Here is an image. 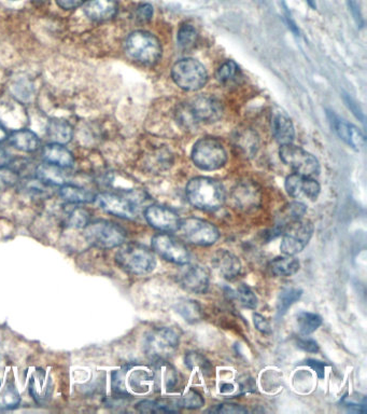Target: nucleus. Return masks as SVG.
Instances as JSON below:
<instances>
[{"label":"nucleus","instance_id":"423d86ee","mask_svg":"<svg viewBox=\"0 0 367 414\" xmlns=\"http://www.w3.org/2000/svg\"><path fill=\"white\" fill-rule=\"evenodd\" d=\"M127 56L147 66L156 64L161 56L159 40L148 31H137L132 33L125 41Z\"/></svg>","mask_w":367,"mask_h":414},{"label":"nucleus","instance_id":"0eeeda50","mask_svg":"<svg viewBox=\"0 0 367 414\" xmlns=\"http://www.w3.org/2000/svg\"><path fill=\"white\" fill-rule=\"evenodd\" d=\"M83 235L87 243L102 249L119 247L125 243L127 237V231L119 224L104 219L89 222Z\"/></svg>","mask_w":367,"mask_h":414},{"label":"nucleus","instance_id":"e433bc0d","mask_svg":"<svg viewBox=\"0 0 367 414\" xmlns=\"http://www.w3.org/2000/svg\"><path fill=\"white\" fill-rule=\"evenodd\" d=\"M184 363H186V366L188 369H198L206 377L207 376H211V373H213V366H211V361L206 357L199 354V353H188L186 355Z\"/></svg>","mask_w":367,"mask_h":414},{"label":"nucleus","instance_id":"58836bf2","mask_svg":"<svg viewBox=\"0 0 367 414\" xmlns=\"http://www.w3.org/2000/svg\"><path fill=\"white\" fill-rule=\"evenodd\" d=\"M71 209H67V224L71 228L85 229L90 222V213L83 207H78L73 204Z\"/></svg>","mask_w":367,"mask_h":414},{"label":"nucleus","instance_id":"09e8293b","mask_svg":"<svg viewBox=\"0 0 367 414\" xmlns=\"http://www.w3.org/2000/svg\"><path fill=\"white\" fill-rule=\"evenodd\" d=\"M297 344L301 350L305 351V352L317 353L319 351L318 343L309 338H299Z\"/></svg>","mask_w":367,"mask_h":414},{"label":"nucleus","instance_id":"7ed1b4c3","mask_svg":"<svg viewBox=\"0 0 367 414\" xmlns=\"http://www.w3.org/2000/svg\"><path fill=\"white\" fill-rule=\"evenodd\" d=\"M115 259L117 266L132 275H147L156 268V258L150 248L139 243H127L119 246Z\"/></svg>","mask_w":367,"mask_h":414},{"label":"nucleus","instance_id":"412c9836","mask_svg":"<svg viewBox=\"0 0 367 414\" xmlns=\"http://www.w3.org/2000/svg\"><path fill=\"white\" fill-rule=\"evenodd\" d=\"M211 262L218 273L228 281L236 279L241 271V262L239 258L226 249H218Z\"/></svg>","mask_w":367,"mask_h":414},{"label":"nucleus","instance_id":"6ab92c4d","mask_svg":"<svg viewBox=\"0 0 367 414\" xmlns=\"http://www.w3.org/2000/svg\"><path fill=\"white\" fill-rule=\"evenodd\" d=\"M28 392L36 403L47 405L53 394V381L49 372L36 368L28 380Z\"/></svg>","mask_w":367,"mask_h":414},{"label":"nucleus","instance_id":"dca6fc26","mask_svg":"<svg viewBox=\"0 0 367 414\" xmlns=\"http://www.w3.org/2000/svg\"><path fill=\"white\" fill-rule=\"evenodd\" d=\"M230 200L239 211L252 212L261 205L262 193L253 182H241L233 188Z\"/></svg>","mask_w":367,"mask_h":414},{"label":"nucleus","instance_id":"aec40b11","mask_svg":"<svg viewBox=\"0 0 367 414\" xmlns=\"http://www.w3.org/2000/svg\"><path fill=\"white\" fill-rule=\"evenodd\" d=\"M285 190L292 197H305L314 201L320 195L321 187L314 178L295 173L285 180Z\"/></svg>","mask_w":367,"mask_h":414},{"label":"nucleus","instance_id":"37998d69","mask_svg":"<svg viewBox=\"0 0 367 414\" xmlns=\"http://www.w3.org/2000/svg\"><path fill=\"white\" fill-rule=\"evenodd\" d=\"M238 65L234 61H228V62L223 63L219 67L216 78L221 83H226V82L230 81V80L236 77L237 73H238Z\"/></svg>","mask_w":367,"mask_h":414},{"label":"nucleus","instance_id":"f03ea898","mask_svg":"<svg viewBox=\"0 0 367 414\" xmlns=\"http://www.w3.org/2000/svg\"><path fill=\"white\" fill-rule=\"evenodd\" d=\"M186 192L188 202L201 211H218L225 202L224 187L213 178H193L188 182Z\"/></svg>","mask_w":367,"mask_h":414},{"label":"nucleus","instance_id":"4d7b16f0","mask_svg":"<svg viewBox=\"0 0 367 414\" xmlns=\"http://www.w3.org/2000/svg\"><path fill=\"white\" fill-rule=\"evenodd\" d=\"M10 1H18V0H10Z\"/></svg>","mask_w":367,"mask_h":414},{"label":"nucleus","instance_id":"72a5a7b5","mask_svg":"<svg viewBox=\"0 0 367 414\" xmlns=\"http://www.w3.org/2000/svg\"><path fill=\"white\" fill-rule=\"evenodd\" d=\"M303 291L299 288H287L279 294L277 299V312L279 316H282L288 312L289 309L301 299Z\"/></svg>","mask_w":367,"mask_h":414},{"label":"nucleus","instance_id":"9d476101","mask_svg":"<svg viewBox=\"0 0 367 414\" xmlns=\"http://www.w3.org/2000/svg\"><path fill=\"white\" fill-rule=\"evenodd\" d=\"M178 232L186 242L197 246L213 245L220 237L219 230L215 224L195 217L180 220Z\"/></svg>","mask_w":367,"mask_h":414},{"label":"nucleus","instance_id":"9b49d317","mask_svg":"<svg viewBox=\"0 0 367 414\" xmlns=\"http://www.w3.org/2000/svg\"><path fill=\"white\" fill-rule=\"evenodd\" d=\"M280 249L283 255L295 256L304 251L312 234L314 226L308 220L299 219L284 227Z\"/></svg>","mask_w":367,"mask_h":414},{"label":"nucleus","instance_id":"c9c22d12","mask_svg":"<svg viewBox=\"0 0 367 414\" xmlns=\"http://www.w3.org/2000/svg\"><path fill=\"white\" fill-rule=\"evenodd\" d=\"M176 309H177V312L184 317V321L190 324L197 323L203 316L201 306L193 300H180Z\"/></svg>","mask_w":367,"mask_h":414},{"label":"nucleus","instance_id":"ddd939ff","mask_svg":"<svg viewBox=\"0 0 367 414\" xmlns=\"http://www.w3.org/2000/svg\"><path fill=\"white\" fill-rule=\"evenodd\" d=\"M151 244H152L153 251L167 262L180 264V266L190 262V251L182 242L173 235L159 233L152 237Z\"/></svg>","mask_w":367,"mask_h":414},{"label":"nucleus","instance_id":"f8f14e48","mask_svg":"<svg viewBox=\"0 0 367 414\" xmlns=\"http://www.w3.org/2000/svg\"><path fill=\"white\" fill-rule=\"evenodd\" d=\"M281 160L299 175L314 177L320 173V164L312 153L294 145H283L280 151Z\"/></svg>","mask_w":367,"mask_h":414},{"label":"nucleus","instance_id":"c756f323","mask_svg":"<svg viewBox=\"0 0 367 414\" xmlns=\"http://www.w3.org/2000/svg\"><path fill=\"white\" fill-rule=\"evenodd\" d=\"M47 131L48 136L53 144L66 145L73 140V127L65 120H50Z\"/></svg>","mask_w":367,"mask_h":414},{"label":"nucleus","instance_id":"6e6552de","mask_svg":"<svg viewBox=\"0 0 367 414\" xmlns=\"http://www.w3.org/2000/svg\"><path fill=\"white\" fill-rule=\"evenodd\" d=\"M171 77L178 87L186 91H198L205 87L208 73L201 63L194 58H184L174 65Z\"/></svg>","mask_w":367,"mask_h":414},{"label":"nucleus","instance_id":"8fccbe9b","mask_svg":"<svg viewBox=\"0 0 367 414\" xmlns=\"http://www.w3.org/2000/svg\"><path fill=\"white\" fill-rule=\"evenodd\" d=\"M87 0H56V3L64 10H73L85 5Z\"/></svg>","mask_w":367,"mask_h":414},{"label":"nucleus","instance_id":"79ce46f5","mask_svg":"<svg viewBox=\"0 0 367 414\" xmlns=\"http://www.w3.org/2000/svg\"><path fill=\"white\" fill-rule=\"evenodd\" d=\"M180 407L186 409H199L205 405V399L195 390H188L178 398Z\"/></svg>","mask_w":367,"mask_h":414},{"label":"nucleus","instance_id":"49530a36","mask_svg":"<svg viewBox=\"0 0 367 414\" xmlns=\"http://www.w3.org/2000/svg\"><path fill=\"white\" fill-rule=\"evenodd\" d=\"M253 324H255V328L259 330L260 333H264V335H270L272 333L270 321L263 315L259 314V313L253 314Z\"/></svg>","mask_w":367,"mask_h":414},{"label":"nucleus","instance_id":"f3484780","mask_svg":"<svg viewBox=\"0 0 367 414\" xmlns=\"http://www.w3.org/2000/svg\"><path fill=\"white\" fill-rule=\"evenodd\" d=\"M144 218L152 228L161 232H176L179 229L181 220L175 211L161 205H151L147 207Z\"/></svg>","mask_w":367,"mask_h":414},{"label":"nucleus","instance_id":"4468645a","mask_svg":"<svg viewBox=\"0 0 367 414\" xmlns=\"http://www.w3.org/2000/svg\"><path fill=\"white\" fill-rule=\"evenodd\" d=\"M96 204L105 213L123 219L133 220L137 217V202L132 197L117 193L102 192L96 195Z\"/></svg>","mask_w":367,"mask_h":414},{"label":"nucleus","instance_id":"13d9d810","mask_svg":"<svg viewBox=\"0 0 367 414\" xmlns=\"http://www.w3.org/2000/svg\"><path fill=\"white\" fill-rule=\"evenodd\" d=\"M40 1H43V0H40Z\"/></svg>","mask_w":367,"mask_h":414},{"label":"nucleus","instance_id":"a18cd8bd","mask_svg":"<svg viewBox=\"0 0 367 414\" xmlns=\"http://www.w3.org/2000/svg\"><path fill=\"white\" fill-rule=\"evenodd\" d=\"M207 412H213V413H247L248 410L243 408V405H235V403H221V405H216L215 408H211Z\"/></svg>","mask_w":367,"mask_h":414},{"label":"nucleus","instance_id":"4be33fe9","mask_svg":"<svg viewBox=\"0 0 367 414\" xmlns=\"http://www.w3.org/2000/svg\"><path fill=\"white\" fill-rule=\"evenodd\" d=\"M272 132L277 142L283 145L292 144L295 131L292 121L284 111L277 109L272 115Z\"/></svg>","mask_w":367,"mask_h":414},{"label":"nucleus","instance_id":"cd10ccee","mask_svg":"<svg viewBox=\"0 0 367 414\" xmlns=\"http://www.w3.org/2000/svg\"><path fill=\"white\" fill-rule=\"evenodd\" d=\"M10 144L23 152H33L40 147V140L36 133L28 129L12 131L9 136Z\"/></svg>","mask_w":367,"mask_h":414},{"label":"nucleus","instance_id":"7c9ffc66","mask_svg":"<svg viewBox=\"0 0 367 414\" xmlns=\"http://www.w3.org/2000/svg\"><path fill=\"white\" fill-rule=\"evenodd\" d=\"M299 266L301 264L294 256L284 255L272 260L268 264V270L275 276L287 277L299 272Z\"/></svg>","mask_w":367,"mask_h":414},{"label":"nucleus","instance_id":"a878e982","mask_svg":"<svg viewBox=\"0 0 367 414\" xmlns=\"http://www.w3.org/2000/svg\"><path fill=\"white\" fill-rule=\"evenodd\" d=\"M43 157L47 163L54 164L63 169L73 167L75 162L73 153L64 147V145L53 144V143L45 147Z\"/></svg>","mask_w":367,"mask_h":414},{"label":"nucleus","instance_id":"f257e3e1","mask_svg":"<svg viewBox=\"0 0 367 414\" xmlns=\"http://www.w3.org/2000/svg\"><path fill=\"white\" fill-rule=\"evenodd\" d=\"M112 390L115 396H142L153 390V369L140 363H127L112 372Z\"/></svg>","mask_w":367,"mask_h":414},{"label":"nucleus","instance_id":"b1692460","mask_svg":"<svg viewBox=\"0 0 367 414\" xmlns=\"http://www.w3.org/2000/svg\"><path fill=\"white\" fill-rule=\"evenodd\" d=\"M117 8V0H87L83 10L90 20L104 22L115 18Z\"/></svg>","mask_w":367,"mask_h":414},{"label":"nucleus","instance_id":"a19ab883","mask_svg":"<svg viewBox=\"0 0 367 414\" xmlns=\"http://www.w3.org/2000/svg\"><path fill=\"white\" fill-rule=\"evenodd\" d=\"M236 297L241 306H245V308L255 310L257 306V296L253 293L252 289L245 284H241L237 288Z\"/></svg>","mask_w":367,"mask_h":414},{"label":"nucleus","instance_id":"6e6d98bb","mask_svg":"<svg viewBox=\"0 0 367 414\" xmlns=\"http://www.w3.org/2000/svg\"><path fill=\"white\" fill-rule=\"evenodd\" d=\"M306 1H307L308 4H309L310 7L314 8V9H316V1H314V0H306Z\"/></svg>","mask_w":367,"mask_h":414},{"label":"nucleus","instance_id":"3c124183","mask_svg":"<svg viewBox=\"0 0 367 414\" xmlns=\"http://www.w3.org/2000/svg\"><path fill=\"white\" fill-rule=\"evenodd\" d=\"M306 365L308 366V367L312 368V370H314V372H316L317 375H318V377L320 378V379H323V378H324L325 376V365L323 363H321V361H316V359H308V361H306Z\"/></svg>","mask_w":367,"mask_h":414},{"label":"nucleus","instance_id":"f704fd0d","mask_svg":"<svg viewBox=\"0 0 367 414\" xmlns=\"http://www.w3.org/2000/svg\"><path fill=\"white\" fill-rule=\"evenodd\" d=\"M307 212V207L302 202H291L284 206V209L281 211L280 224L279 226L284 228L287 224L297 220L303 219L304 215Z\"/></svg>","mask_w":367,"mask_h":414},{"label":"nucleus","instance_id":"473e14b6","mask_svg":"<svg viewBox=\"0 0 367 414\" xmlns=\"http://www.w3.org/2000/svg\"><path fill=\"white\" fill-rule=\"evenodd\" d=\"M297 325L301 335H312L322 325V319L316 313L299 312L297 315Z\"/></svg>","mask_w":367,"mask_h":414},{"label":"nucleus","instance_id":"864d4df0","mask_svg":"<svg viewBox=\"0 0 367 414\" xmlns=\"http://www.w3.org/2000/svg\"><path fill=\"white\" fill-rule=\"evenodd\" d=\"M10 162H11V157H10L9 153L5 149L0 147V169L7 167Z\"/></svg>","mask_w":367,"mask_h":414},{"label":"nucleus","instance_id":"39448f33","mask_svg":"<svg viewBox=\"0 0 367 414\" xmlns=\"http://www.w3.org/2000/svg\"><path fill=\"white\" fill-rule=\"evenodd\" d=\"M179 344V335L175 330L169 327L155 328L144 337V354L153 363L169 361L177 352Z\"/></svg>","mask_w":367,"mask_h":414},{"label":"nucleus","instance_id":"de8ad7c7","mask_svg":"<svg viewBox=\"0 0 367 414\" xmlns=\"http://www.w3.org/2000/svg\"><path fill=\"white\" fill-rule=\"evenodd\" d=\"M153 16V8L152 6L149 5V4H144V5H140L137 8V11H136V18L139 22L146 23L152 19Z\"/></svg>","mask_w":367,"mask_h":414},{"label":"nucleus","instance_id":"a211bd4d","mask_svg":"<svg viewBox=\"0 0 367 414\" xmlns=\"http://www.w3.org/2000/svg\"><path fill=\"white\" fill-rule=\"evenodd\" d=\"M153 369V390L159 393L175 392L179 386V372L169 361H155Z\"/></svg>","mask_w":367,"mask_h":414},{"label":"nucleus","instance_id":"ea45409f","mask_svg":"<svg viewBox=\"0 0 367 414\" xmlns=\"http://www.w3.org/2000/svg\"><path fill=\"white\" fill-rule=\"evenodd\" d=\"M198 39V33L194 26L190 24H184L180 27L177 33V41L180 47L184 49H190L196 45Z\"/></svg>","mask_w":367,"mask_h":414},{"label":"nucleus","instance_id":"20e7f679","mask_svg":"<svg viewBox=\"0 0 367 414\" xmlns=\"http://www.w3.org/2000/svg\"><path fill=\"white\" fill-rule=\"evenodd\" d=\"M223 115V107L217 98L199 95L180 106L178 118L184 127H194L198 123H213Z\"/></svg>","mask_w":367,"mask_h":414},{"label":"nucleus","instance_id":"c03bdc74","mask_svg":"<svg viewBox=\"0 0 367 414\" xmlns=\"http://www.w3.org/2000/svg\"><path fill=\"white\" fill-rule=\"evenodd\" d=\"M50 186L46 185L45 182H41V180L36 178H29L23 185V188L26 190L27 192L31 193V195L38 197V195H43L48 192V188Z\"/></svg>","mask_w":367,"mask_h":414},{"label":"nucleus","instance_id":"5fc2aeb1","mask_svg":"<svg viewBox=\"0 0 367 414\" xmlns=\"http://www.w3.org/2000/svg\"><path fill=\"white\" fill-rule=\"evenodd\" d=\"M8 138V132L6 128L4 127L1 122H0V143L4 142Z\"/></svg>","mask_w":367,"mask_h":414},{"label":"nucleus","instance_id":"4c0bfd02","mask_svg":"<svg viewBox=\"0 0 367 414\" xmlns=\"http://www.w3.org/2000/svg\"><path fill=\"white\" fill-rule=\"evenodd\" d=\"M235 140H236L237 146L245 152V155H253L257 151L259 140H257V134L251 130L237 132Z\"/></svg>","mask_w":367,"mask_h":414},{"label":"nucleus","instance_id":"bb28decb","mask_svg":"<svg viewBox=\"0 0 367 414\" xmlns=\"http://www.w3.org/2000/svg\"><path fill=\"white\" fill-rule=\"evenodd\" d=\"M65 169L54 164H40L36 169V177L50 187H62L67 184V175Z\"/></svg>","mask_w":367,"mask_h":414},{"label":"nucleus","instance_id":"2f4dec72","mask_svg":"<svg viewBox=\"0 0 367 414\" xmlns=\"http://www.w3.org/2000/svg\"><path fill=\"white\" fill-rule=\"evenodd\" d=\"M60 195L68 204L92 203L96 197L92 191L68 182L60 187Z\"/></svg>","mask_w":367,"mask_h":414},{"label":"nucleus","instance_id":"5701e85b","mask_svg":"<svg viewBox=\"0 0 367 414\" xmlns=\"http://www.w3.org/2000/svg\"><path fill=\"white\" fill-rule=\"evenodd\" d=\"M331 122H332L333 128L337 135L346 143L356 150H360L365 146V136L363 135L362 132L354 127L352 124L339 119V117L331 113Z\"/></svg>","mask_w":367,"mask_h":414},{"label":"nucleus","instance_id":"1a4fd4ad","mask_svg":"<svg viewBox=\"0 0 367 414\" xmlns=\"http://www.w3.org/2000/svg\"><path fill=\"white\" fill-rule=\"evenodd\" d=\"M192 160L195 165L203 171H216L224 167L228 155L223 145L216 138H201L192 150Z\"/></svg>","mask_w":367,"mask_h":414},{"label":"nucleus","instance_id":"2eb2a0df","mask_svg":"<svg viewBox=\"0 0 367 414\" xmlns=\"http://www.w3.org/2000/svg\"><path fill=\"white\" fill-rule=\"evenodd\" d=\"M184 266H186L178 274V281L184 291L196 295L206 293L211 284V273L208 269L201 264L190 262Z\"/></svg>","mask_w":367,"mask_h":414},{"label":"nucleus","instance_id":"c85d7f7f","mask_svg":"<svg viewBox=\"0 0 367 414\" xmlns=\"http://www.w3.org/2000/svg\"><path fill=\"white\" fill-rule=\"evenodd\" d=\"M21 396L12 380L0 376V410L7 411L18 407Z\"/></svg>","mask_w":367,"mask_h":414},{"label":"nucleus","instance_id":"393cba45","mask_svg":"<svg viewBox=\"0 0 367 414\" xmlns=\"http://www.w3.org/2000/svg\"><path fill=\"white\" fill-rule=\"evenodd\" d=\"M136 410L142 413H176L181 410L179 400L175 397L159 398L155 400H142L136 405Z\"/></svg>","mask_w":367,"mask_h":414},{"label":"nucleus","instance_id":"603ef678","mask_svg":"<svg viewBox=\"0 0 367 414\" xmlns=\"http://www.w3.org/2000/svg\"><path fill=\"white\" fill-rule=\"evenodd\" d=\"M348 5H349L350 10H351L352 16L356 19L358 25L363 24L362 14H361L360 7H358V4H356V0H347Z\"/></svg>","mask_w":367,"mask_h":414}]
</instances>
